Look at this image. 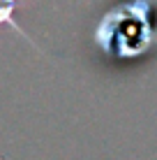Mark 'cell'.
Here are the masks:
<instances>
[{"mask_svg":"<svg viewBox=\"0 0 157 160\" xmlns=\"http://www.w3.org/2000/svg\"><path fill=\"white\" fill-rule=\"evenodd\" d=\"M90 44L113 63H139L157 51V0H118L95 19Z\"/></svg>","mask_w":157,"mask_h":160,"instance_id":"obj_1","label":"cell"},{"mask_svg":"<svg viewBox=\"0 0 157 160\" xmlns=\"http://www.w3.org/2000/svg\"><path fill=\"white\" fill-rule=\"evenodd\" d=\"M19 7H21L19 0H0V28H2V26L12 28L16 35H19L21 40H25L32 49H35V51H42V53H44V49H42L39 44H37V42L28 35V32L19 26V21H16V12H19Z\"/></svg>","mask_w":157,"mask_h":160,"instance_id":"obj_2","label":"cell"}]
</instances>
